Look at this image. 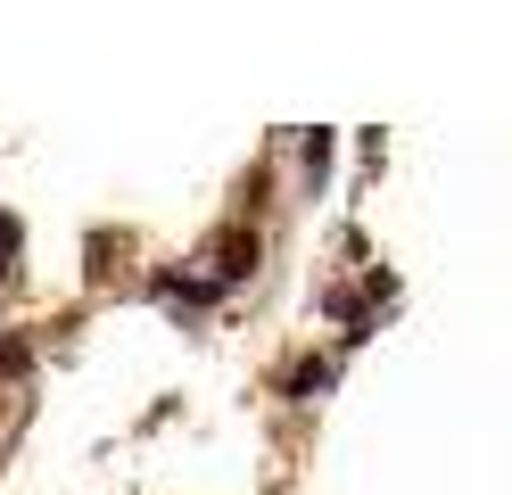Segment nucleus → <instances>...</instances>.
<instances>
[{"mask_svg":"<svg viewBox=\"0 0 512 495\" xmlns=\"http://www.w3.org/2000/svg\"><path fill=\"white\" fill-rule=\"evenodd\" d=\"M248 264H256V240H223V248H215V281H207V289H223V281H240Z\"/></svg>","mask_w":512,"mask_h":495,"instance_id":"1","label":"nucleus"}]
</instances>
